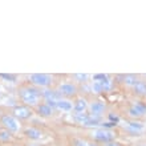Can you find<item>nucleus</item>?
<instances>
[{
	"label": "nucleus",
	"instance_id": "obj_3",
	"mask_svg": "<svg viewBox=\"0 0 146 146\" xmlns=\"http://www.w3.org/2000/svg\"><path fill=\"white\" fill-rule=\"evenodd\" d=\"M0 126L3 127V129H5V130L11 131L12 134H17L19 131L23 130L21 121H19L11 113H5V114L0 115Z\"/></svg>",
	"mask_w": 146,
	"mask_h": 146
},
{
	"label": "nucleus",
	"instance_id": "obj_8",
	"mask_svg": "<svg viewBox=\"0 0 146 146\" xmlns=\"http://www.w3.org/2000/svg\"><path fill=\"white\" fill-rule=\"evenodd\" d=\"M41 96H42V101H44L45 104H48L49 106H52L53 109L56 108V105H57L58 101L62 98V97L60 96V93H58L56 89H53V88L42 89Z\"/></svg>",
	"mask_w": 146,
	"mask_h": 146
},
{
	"label": "nucleus",
	"instance_id": "obj_2",
	"mask_svg": "<svg viewBox=\"0 0 146 146\" xmlns=\"http://www.w3.org/2000/svg\"><path fill=\"white\" fill-rule=\"evenodd\" d=\"M29 84L38 89H49L54 84V76L48 73H32L28 77Z\"/></svg>",
	"mask_w": 146,
	"mask_h": 146
},
{
	"label": "nucleus",
	"instance_id": "obj_6",
	"mask_svg": "<svg viewBox=\"0 0 146 146\" xmlns=\"http://www.w3.org/2000/svg\"><path fill=\"white\" fill-rule=\"evenodd\" d=\"M108 110V105L102 100H93L89 102L88 114L94 117V118H101Z\"/></svg>",
	"mask_w": 146,
	"mask_h": 146
},
{
	"label": "nucleus",
	"instance_id": "obj_23",
	"mask_svg": "<svg viewBox=\"0 0 146 146\" xmlns=\"http://www.w3.org/2000/svg\"><path fill=\"white\" fill-rule=\"evenodd\" d=\"M89 146H101V145H98V143H96V142H90Z\"/></svg>",
	"mask_w": 146,
	"mask_h": 146
},
{
	"label": "nucleus",
	"instance_id": "obj_11",
	"mask_svg": "<svg viewBox=\"0 0 146 146\" xmlns=\"http://www.w3.org/2000/svg\"><path fill=\"white\" fill-rule=\"evenodd\" d=\"M127 115L131 119H138L143 115H146V105L139 104V102L130 105L129 109H127Z\"/></svg>",
	"mask_w": 146,
	"mask_h": 146
},
{
	"label": "nucleus",
	"instance_id": "obj_17",
	"mask_svg": "<svg viewBox=\"0 0 146 146\" xmlns=\"http://www.w3.org/2000/svg\"><path fill=\"white\" fill-rule=\"evenodd\" d=\"M133 93L135 96H139V97H145L146 96V81L143 80H139L137 84L134 85V88L131 89Z\"/></svg>",
	"mask_w": 146,
	"mask_h": 146
},
{
	"label": "nucleus",
	"instance_id": "obj_14",
	"mask_svg": "<svg viewBox=\"0 0 146 146\" xmlns=\"http://www.w3.org/2000/svg\"><path fill=\"white\" fill-rule=\"evenodd\" d=\"M89 108V101L85 97H77L73 101V114H82V113H88Z\"/></svg>",
	"mask_w": 146,
	"mask_h": 146
},
{
	"label": "nucleus",
	"instance_id": "obj_22",
	"mask_svg": "<svg viewBox=\"0 0 146 146\" xmlns=\"http://www.w3.org/2000/svg\"><path fill=\"white\" fill-rule=\"evenodd\" d=\"M0 77H3V78H7V80L15 78V76H11V74H0Z\"/></svg>",
	"mask_w": 146,
	"mask_h": 146
},
{
	"label": "nucleus",
	"instance_id": "obj_24",
	"mask_svg": "<svg viewBox=\"0 0 146 146\" xmlns=\"http://www.w3.org/2000/svg\"><path fill=\"white\" fill-rule=\"evenodd\" d=\"M0 97H1V93H0Z\"/></svg>",
	"mask_w": 146,
	"mask_h": 146
},
{
	"label": "nucleus",
	"instance_id": "obj_19",
	"mask_svg": "<svg viewBox=\"0 0 146 146\" xmlns=\"http://www.w3.org/2000/svg\"><path fill=\"white\" fill-rule=\"evenodd\" d=\"M90 76L86 74V73H76V74H73V82H80V84H85V82H88Z\"/></svg>",
	"mask_w": 146,
	"mask_h": 146
},
{
	"label": "nucleus",
	"instance_id": "obj_15",
	"mask_svg": "<svg viewBox=\"0 0 146 146\" xmlns=\"http://www.w3.org/2000/svg\"><path fill=\"white\" fill-rule=\"evenodd\" d=\"M54 110L60 111V113H73V100H69V98H61V100L57 102Z\"/></svg>",
	"mask_w": 146,
	"mask_h": 146
},
{
	"label": "nucleus",
	"instance_id": "obj_20",
	"mask_svg": "<svg viewBox=\"0 0 146 146\" xmlns=\"http://www.w3.org/2000/svg\"><path fill=\"white\" fill-rule=\"evenodd\" d=\"M90 142H88L86 139L80 138V137H76V138L72 139V146H89Z\"/></svg>",
	"mask_w": 146,
	"mask_h": 146
},
{
	"label": "nucleus",
	"instance_id": "obj_12",
	"mask_svg": "<svg viewBox=\"0 0 146 146\" xmlns=\"http://www.w3.org/2000/svg\"><path fill=\"white\" fill-rule=\"evenodd\" d=\"M23 134L31 141H40L44 138V131L37 126H27L23 129Z\"/></svg>",
	"mask_w": 146,
	"mask_h": 146
},
{
	"label": "nucleus",
	"instance_id": "obj_16",
	"mask_svg": "<svg viewBox=\"0 0 146 146\" xmlns=\"http://www.w3.org/2000/svg\"><path fill=\"white\" fill-rule=\"evenodd\" d=\"M139 81V78L135 74H125V76H122V84L126 86V88H130L133 89L134 88V85L137 84Z\"/></svg>",
	"mask_w": 146,
	"mask_h": 146
},
{
	"label": "nucleus",
	"instance_id": "obj_18",
	"mask_svg": "<svg viewBox=\"0 0 146 146\" xmlns=\"http://www.w3.org/2000/svg\"><path fill=\"white\" fill-rule=\"evenodd\" d=\"M13 141V134L11 131L5 130V129H0V143H5V142H12Z\"/></svg>",
	"mask_w": 146,
	"mask_h": 146
},
{
	"label": "nucleus",
	"instance_id": "obj_4",
	"mask_svg": "<svg viewBox=\"0 0 146 146\" xmlns=\"http://www.w3.org/2000/svg\"><path fill=\"white\" fill-rule=\"evenodd\" d=\"M90 137L96 143H109L111 141H115V133L110 129H105V127H97L90 131Z\"/></svg>",
	"mask_w": 146,
	"mask_h": 146
},
{
	"label": "nucleus",
	"instance_id": "obj_5",
	"mask_svg": "<svg viewBox=\"0 0 146 146\" xmlns=\"http://www.w3.org/2000/svg\"><path fill=\"white\" fill-rule=\"evenodd\" d=\"M56 90L60 93V96L62 98H74V97L78 94V86H77L76 82L73 81H62V82H58L57 86H56Z\"/></svg>",
	"mask_w": 146,
	"mask_h": 146
},
{
	"label": "nucleus",
	"instance_id": "obj_1",
	"mask_svg": "<svg viewBox=\"0 0 146 146\" xmlns=\"http://www.w3.org/2000/svg\"><path fill=\"white\" fill-rule=\"evenodd\" d=\"M17 96H19V100L21 101V104L27 105V106H29L32 109H35L38 104L42 102L41 89L36 88V86H33L31 84H25L19 86Z\"/></svg>",
	"mask_w": 146,
	"mask_h": 146
},
{
	"label": "nucleus",
	"instance_id": "obj_7",
	"mask_svg": "<svg viewBox=\"0 0 146 146\" xmlns=\"http://www.w3.org/2000/svg\"><path fill=\"white\" fill-rule=\"evenodd\" d=\"M11 114L15 115L19 121H28L29 118L33 117V114H35V109H32V108H29V106H27V105H23V104L15 105L11 110Z\"/></svg>",
	"mask_w": 146,
	"mask_h": 146
},
{
	"label": "nucleus",
	"instance_id": "obj_10",
	"mask_svg": "<svg viewBox=\"0 0 146 146\" xmlns=\"http://www.w3.org/2000/svg\"><path fill=\"white\" fill-rule=\"evenodd\" d=\"M123 129L127 133H130L131 135H138L145 130V125L142 122H139L138 119H130V121H126L123 123Z\"/></svg>",
	"mask_w": 146,
	"mask_h": 146
},
{
	"label": "nucleus",
	"instance_id": "obj_21",
	"mask_svg": "<svg viewBox=\"0 0 146 146\" xmlns=\"http://www.w3.org/2000/svg\"><path fill=\"white\" fill-rule=\"evenodd\" d=\"M104 146H122V145H121L118 141H111V142H109V143H105Z\"/></svg>",
	"mask_w": 146,
	"mask_h": 146
},
{
	"label": "nucleus",
	"instance_id": "obj_9",
	"mask_svg": "<svg viewBox=\"0 0 146 146\" xmlns=\"http://www.w3.org/2000/svg\"><path fill=\"white\" fill-rule=\"evenodd\" d=\"M113 86V82H111L110 78H105L102 81H92L90 84V90L94 94H104V93L109 92Z\"/></svg>",
	"mask_w": 146,
	"mask_h": 146
},
{
	"label": "nucleus",
	"instance_id": "obj_13",
	"mask_svg": "<svg viewBox=\"0 0 146 146\" xmlns=\"http://www.w3.org/2000/svg\"><path fill=\"white\" fill-rule=\"evenodd\" d=\"M54 111L56 110H54L52 106H49L48 104H45L44 101L35 108V113L38 117H41V118H52L54 115Z\"/></svg>",
	"mask_w": 146,
	"mask_h": 146
}]
</instances>
